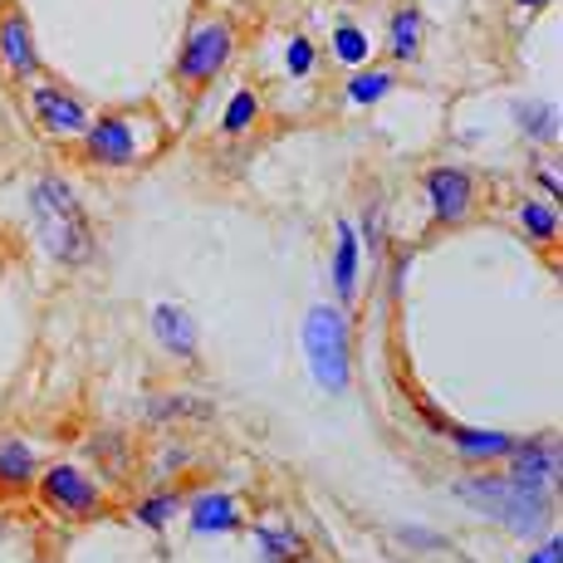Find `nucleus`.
Segmentation results:
<instances>
[{"instance_id":"1","label":"nucleus","mask_w":563,"mask_h":563,"mask_svg":"<svg viewBox=\"0 0 563 563\" xmlns=\"http://www.w3.org/2000/svg\"><path fill=\"white\" fill-rule=\"evenodd\" d=\"M30 225H35L40 245H45L54 260H64V265L93 260V225H89V216H84L79 197H74L59 177H40L35 187H30Z\"/></svg>"},{"instance_id":"2","label":"nucleus","mask_w":563,"mask_h":563,"mask_svg":"<svg viewBox=\"0 0 563 563\" xmlns=\"http://www.w3.org/2000/svg\"><path fill=\"white\" fill-rule=\"evenodd\" d=\"M456 495L471 510L500 519L510 534H525V539H534L539 529H549V519H554V495L529 490L515 475H465V481H456Z\"/></svg>"},{"instance_id":"3","label":"nucleus","mask_w":563,"mask_h":563,"mask_svg":"<svg viewBox=\"0 0 563 563\" xmlns=\"http://www.w3.org/2000/svg\"><path fill=\"white\" fill-rule=\"evenodd\" d=\"M305 358L309 373L323 393H349V358H353V343H349V313L333 309V305H313L305 319Z\"/></svg>"},{"instance_id":"4","label":"nucleus","mask_w":563,"mask_h":563,"mask_svg":"<svg viewBox=\"0 0 563 563\" xmlns=\"http://www.w3.org/2000/svg\"><path fill=\"white\" fill-rule=\"evenodd\" d=\"M231 49H235V30L225 25V20H206L187 35V45L177 54V79L181 84H211L216 74L231 64Z\"/></svg>"},{"instance_id":"5","label":"nucleus","mask_w":563,"mask_h":563,"mask_svg":"<svg viewBox=\"0 0 563 563\" xmlns=\"http://www.w3.org/2000/svg\"><path fill=\"white\" fill-rule=\"evenodd\" d=\"M35 485H40V500H45L54 515H64V519H93L103 510L99 481H89L79 465H49Z\"/></svg>"},{"instance_id":"6","label":"nucleus","mask_w":563,"mask_h":563,"mask_svg":"<svg viewBox=\"0 0 563 563\" xmlns=\"http://www.w3.org/2000/svg\"><path fill=\"white\" fill-rule=\"evenodd\" d=\"M84 153L103 167H128V162H137V123L123 113L99 118L84 128Z\"/></svg>"},{"instance_id":"7","label":"nucleus","mask_w":563,"mask_h":563,"mask_svg":"<svg viewBox=\"0 0 563 563\" xmlns=\"http://www.w3.org/2000/svg\"><path fill=\"white\" fill-rule=\"evenodd\" d=\"M427 197H431V216H437L441 225H456L475 206V181H471V172H461V167H431Z\"/></svg>"},{"instance_id":"8","label":"nucleus","mask_w":563,"mask_h":563,"mask_svg":"<svg viewBox=\"0 0 563 563\" xmlns=\"http://www.w3.org/2000/svg\"><path fill=\"white\" fill-rule=\"evenodd\" d=\"M30 108H35L40 128L54 137H74L89 128V108L74 99V93H64L59 84H35V89H30Z\"/></svg>"},{"instance_id":"9","label":"nucleus","mask_w":563,"mask_h":563,"mask_svg":"<svg viewBox=\"0 0 563 563\" xmlns=\"http://www.w3.org/2000/svg\"><path fill=\"white\" fill-rule=\"evenodd\" d=\"M510 475L529 490H554L559 485V446L549 437L515 441L510 446Z\"/></svg>"},{"instance_id":"10","label":"nucleus","mask_w":563,"mask_h":563,"mask_svg":"<svg viewBox=\"0 0 563 563\" xmlns=\"http://www.w3.org/2000/svg\"><path fill=\"white\" fill-rule=\"evenodd\" d=\"M0 59H5V69L15 74V79H30V74L40 69V54H35V35H30V20L25 10L10 5L5 15H0Z\"/></svg>"},{"instance_id":"11","label":"nucleus","mask_w":563,"mask_h":563,"mask_svg":"<svg viewBox=\"0 0 563 563\" xmlns=\"http://www.w3.org/2000/svg\"><path fill=\"white\" fill-rule=\"evenodd\" d=\"M153 333L172 358H197V323L181 305H157L153 309Z\"/></svg>"},{"instance_id":"12","label":"nucleus","mask_w":563,"mask_h":563,"mask_svg":"<svg viewBox=\"0 0 563 563\" xmlns=\"http://www.w3.org/2000/svg\"><path fill=\"white\" fill-rule=\"evenodd\" d=\"M40 481L35 451L20 437H0V490H30Z\"/></svg>"},{"instance_id":"13","label":"nucleus","mask_w":563,"mask_h":563,"mask_svg":"<svg viewBox=\"0 0 563 563\" xmlns=\"http://www.w3.org/2000/svg\"><path fill=\"white\" fill-rule=\"evenodd\" d=\"M451 446H456L461 456H471V461H500V456H510L515 437H510V431H475V427H451Z\"/></svg>"},{"instance_id":"14","label":"nucleus","mask_w":563,"mask_h":563,"mask_svg":"<svg viewBox=\"0 0 563 563\" xmlns=\"http://www.w3.org/2000/svg\"><path fill=\"white\" fill-rule=\"evenodd\" d=\"M235 525H241V515H235L231 495L211 490L191 505V529H197V534H225V529H235Z\"/></svg>"},{"instance_id":"15","label":"nucleus","mask_w":563,"mask_h":563,"mask_svg":"<svg viewBox=\"0 0 563 563\" xmlns=\"http://www.w3.org/2000/svg\"><path fill=\"white\" fill-rule=\"evenodd\" d=\"M358 231L353 221H339V251H333V285H339V299H353L358 289Z\"/></svg>"},{"instance_id":"16","label":"nucleus","mask_w":563,"mask_h":563,"mask_svg":"<svg viewBox=\"0 0 563 563\" xmlns=\"http://www.w3.org/2000/svg\"><path fill=\"white\" fill-rule=\"evenodd\" d=\"M255 544H260V554H265L269 563H305L309 559L305 539H299L295 529H285V525H260Z\"/></svg>"},{"instance_id":"17","label":"nucleus","mask_w":563,"mask_h":563,"mask_svg":"<svg viewBox=\"0 0 563 563\" xmlns=\"http://www.w3.org/2000/svg\"><path fill=\"white\" fill-rule=\"evenodd\" d=\"M519 225L534 235V245H554L559 241V211H554V201H519Z\"/></svg>"},{"instance_id":"18","label":"nucleus","mask_w":563,"mask_h":563,"mask_svg":"<svg viewBox=\"0 0 563 563\" xmlns=\"http://www.w3.org/2000/svg\"><path fill=\"white\" fill-rule=\"evenodd\" d=\"M417 49H421V15L407 5L393 15V54L397 59H417Z\"/></svg>"},{"instance_id":"19","label":"nucleus","mask_w":563,"mask_h":563,"mask_svg":"<svg viewBox=\"0 0 563 563\" xmlns=\"http://www.w3.org/2000/svg\"><path fill=\"white\" fill-rule=\"evenodd\" d=\"M515 118L525 123L529 137H539V143H554V137H559V113H554L549 103H539V108H534V103H519Z\"/></svg>"},{"instance_id":"20","label":"nucleus","mask_w":563,"mask_h":563,"mask_svg":"<svg viewBox=\"0 0 563 563\" xmlns=\"http://www.w3.org/2000/svg\"><path fill=\"white\" fill-rule=\"evenodd\" d=\"M177 510H181V495L162 490V495H147V500L133 510V519H137V525H147V529H162Z\"/></svg>"},{"instance_id":"21","label":"nucleus","mask_w":563,"mask_h":563,"mask_svg":"<svg viewBox=\"0 0 563 563\" xmlns=\"http://www.w3.org/2000/svg\"><path fill=\"white\" fill-rule=\"evenodd\" d=\"M255 118H260V99H255L251 89H241V93H235V99H231V108H225L221 128H225V133L235 137V133H245V128H251Z\"/></svg>"},{"instance_id":"22","label":"nucleus","mask_w":563,"mask_h":563,"mask_svg":"<svg viewBox=\"0 0 563 563\" xmlns=\"http://www.w3.org/2000/svg\"><path fill=\"white\" fill-rule=\"evenodd\" d=\"M387 89H393V74H387V69H367V74H358V79L349 84V99L353 103H377Z\"/></svg>"},{"instance_id":"23","label":"nucleus","mask_w":563,"mask_h":563,"mask_svg":"<svg viewBox=\"0 0 563 563\" xmlns=\"http://www.w3.org/2000/svg\"><path fill=\"white\" fill-rule=\"evenodd\" d=\"M333 54H339L343 64H363L367 59V35L358 25H339L333 30Z\"/></svg>"},{"instance_id":"24","label":"nucleus","mask_w":563,"mask_h":563,"mask_svg":"<svg viewBox=\"0 0 563 563\" xmlns=\"http://www.w3.org/2000/svg\"><path fill=\"white\" fill-rule=\"evenodd\" d=\"M147 417H211V407L197 402V397H153V407H147Z\"/></svg>"},{"instance_id":"25","label":"nucleus","mask_w":563,"mask_h":563,"mask_svg":"<svg viewBox=\"0 0 563 563\" xmlns=\"http://www.w3.org/2000/svg\"><path fill=\"white\" fill-rule=\"evenodd\" d=\"M309 69H313V45L305 35L289 40V74H309Z\"/></svg>"},{"instance_id":"26","label":"nucleus","mask_w":563,"mask_h":563,"mask_svg":"<svg viewBox=\"0 0 563 563\" xmlns=\"http://www.w3.org/2000/svg\"><path fill=\"white\" fill-rule=\"evenodd\" d=\"M363 231H367V251H383V211L377 206H367V221H363Z\"/></svg>"},{"instance_id":"27","label":"nucleus","mask_w":563,"mask_h":563,"mask_svg":"<svg viewBox=\"0 0 563 563\" xmlns=\"http://www.w3.org/2000/svg\"><path fill=\"white\" fill-rule=\"evenodd\" d=\"M529 563H563V544H559V539H544V549H534Z\"/></svg>"},{"instance_id":"28","label":"nucleus","mask_w":563,"mask_h":563,"mask_svg":"<svg viewBox=\"0 0 563 563\" xmlns=\"http://www.w3.org/2000/svg\"><path fill=\"white\" fill-rule=\"evenodd\" d=\"M519 5H544V0H519Z\"/></svg>"},{"instance_id":"29","label":"nucleus","mask_w":563,"mask_h":563,"mask_svg":"<svg viewBox=\"0 0 563 563\" xmlns=\"http://www.w3.org/2000/svg\"><path fill=\"white\" fill-rule=\"evenodd\" d=\"M305 563H309V559H305Z\"/></svg>"}]
</instances>
